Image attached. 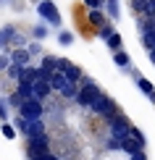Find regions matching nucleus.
<instances>
[{"instance_id":"39448f33","label":"nucleus","mask_w":155,"mask_h":160,"mask_svg":"<svg viewBox=\"0 0 155 160\" xmlns=\"http://www.w3.org/2000/svg\"><path fill=\"white\" fill-rule=\"evenodd\" d=\"M39 13H42V16L48 18L50 24H60L58 8H55V3H50V0H42V3H39Z\"/></svg>"},{"instance_id":"dca6fc26","label":"nucleus","mask_w":155,"mask_h":160,"mask_svg":"<svg viewBox=\"0 0 155 160\" xmlns=\"http://www.w3.org/2000/svg\"><path fill=\"white\" fill-rule=\"evenodd\" d=\"M90 21H92V24H97V26H103V13H100L97 8H95V11H90Z\"/></svg>"},{"instance_id":"f8f14e48","label":"nucleus","mask_w":155,"mask_h":160,"mask_svg":"<svg viewBox=\"0 0 155 160\" xmlns=\"http://www.w3.org/2000/svg\"><path fill=\"white\" fill-rule=\"evenodd\" d=\"M132 8L137 13H147V8H150V0H132Z\"/></svg>"},{"instance_id":"f03ea898","label":"nucleus","mask_w":155,"mask_h":160,"mask_svg":"<svg viewBox=\"0 0 155 160\" xmlns=\"http://www.w3.org/2000/svg\"><path fill=\"white\" fill-rule=\"evenodd\" d=\"M129 131H132V126H129V121H126V116H118L111 121V137H116V139H126L129 137Z\"/></svg>"},{"instance_id":"a878e982","label":"nucleus","mask_w":155,"mask_h":160,"mask_svg":"<svg viewBox=\"0 0 155 160\" xmlns=\"http://www.w3.org/2000/svg\"><path fill=\"white\" fill-rule=\"evenodd\" d=\"M8 37H11L8 32H3V34H0V45H3V42H5V39H8Z\"/></svg>"},{"instance_id":"b1692460","label":"nucleus","mask_w":155,"mask_h":160,"mask_svg":"<svg viewBox=\"0 0 155 160\" xmlns=\"http://www.w3.org/2000/svg\"><path fill=\"white\" fill-rule=\"evenodd\" d=\"M132 160H147V158H145V152L139 150V152H134V155H132Z\"/></svg>"},{"instance_id":"6ab92c4d","label":"nucleus","mask_w":155,"mask_h":160,"mask_svg":"<svg viewBox=\"0 0 155 160\" xmlns=\"http://www.w3.org/2000/svg\"><path fill=\"white\" fill-rule=\"evenodd\" d=\"M34 37H37V39H45V37H48V29H45V26H37V29H34Z\"/></svg>"},{"instance_id":"f257e3e1","label":"nucleus","mask_w":155,"mask_h":160,"mask_svg":"<svg viewBox=\"0 0 155 160\" xmlns=\"http://www.w3.org/2000/svg\"><path fill=\"white\" fill-rule=\"evenodd\" d=\"M100 95H103V92L97 89V84L87 82V84L82 87V89H79V95H76V102H79V105H90V108H92V105H95V100H97Z\"/></svg>"},{"instance_id":"412c9836","label":"nucleus","mask_w":155,"mask_h":160,"mask_svg":"<svg viewBox=\"0 0 155 160\" xmlns=\"http://www.w3.org/2000/svg\"><path fill=\"white\" fill-rule=\"evenodd\" d=\"M71 34H69V32H63V34H60V45H71Z\"/></svg>"},{"instance_id":"6e6552de","label":"nucleus","mask_w":155,"mask_h":160,"mask_svg":"<svg viewBox=\"0 0 155 160\" xmlns=\"http://www.w3.org/2000/svg\"><path fill=\"white\" fill-rule=\"evenodd\" d=\"M26 134H29V139H34V137H42V134H45L42 118H37V121H29V126H26Z\"/></svg>"},{"instance_id":"1a4fd4ad","label":"nucleus","mask_w":155,"mask_h":160,"mask_svg":"<svg viewBox=\"0 0 155 160\" xmlns=\"http://www.w3.org/2000/svg\"><path fill=\"white\" fill-rule=\"evenodd\" d=\"M137 84H139V89H142V92H145V95H147V97H150V102H155V87H152L150 82H147V79H139V82H137Z\"/></svg>"},{"instance_id":"4468645a","label":"nucleus","mask_w":155,"mask_h":160,"mask_svg":"<svg viewBox=\"0 0 155 160\" xmlns=\"http://www.w3.org/2000/svg\"><path fill=\"white\" fill-rule=\"evenodd\" d=\"M8 74H11V79H18V82H21V79H24V68L13 63V66H8Z\"/></svg>"},{"instance_id":"9d476101","label":"nucleus","mask_w":155,"mask_h":160,"mask_svg":"<svg viewBox=\"0 0 155 160\" xmlns=\"http://www.w3.org/2000/svg\"><path fill=\"white\" fill-rule=\"evenodd\" d=\"M121 150H126L129 155H134V152H139V144L134 142L132 137H126V139H121Z\"/></svg>"},{"instance_id":"ddd939ff","label":"nucleus","mask_w":155,"mask_h":160,"mask_svg":"<svg viewBox=\"0 0 155 160\" xmlns=\"http://www.w3.org/2000/svg\"><path fill=\"white\" fill-rule=\"evenodd\" d=\"M26 61H29V52H26V50H16V52H13V63H16V66H24Z\"/></svg>"},{"instance_id":"423d86ee","label":"nucleus","mask_w":155,"mask_h":160,"mask_svg":"<svg viewBox=\"0 0 155 160\" xmlns=\"http://www.w3.org/2000/svg\"><path fill=\"white\" fill-rule=\"evenodd\" d=\"M100 37L108 42V48H111V50H116V52L121 50V37H118V32H113V29H111V26H103Z\"/></svg>"},{"instance_id":"20e7f679","label":"nucleus","mask_w":155,"mask_h":160,"mask_svg":"<svg viewBox=\"0 0 155 160\" xmlns=\"http://www.w3.org/2000/svg\"><path fill=\"white\" fill-rule=\"evenodd\" d=\"M29 160H34V158H39V155H45L48 152V137H34V139H29Z\"/></svg>"},{"instance_id":"9b49d317","label":"nucleus","mask_w":155,"mask_h":160,"mask_svg":"<svg viewBox=\"0 0 155 160\" xmlns=\"http://www.w3.org/2000/svg\"><path fill=\"white\" fill-rule=\"evenodd\" d=\"M129 137H132V139H134V142H137V144H139V150H142V147H145V134H142V131H139V129H137V126H132V131H129Z\"/></svg>"},{"instance_id":"0eeeda50","label":"nucleus","mask_w":155,"mask_h":160,"mask_svg":"<svg viewBox=\"0 0 155 160\" xmlns=\"http://www.w3.org/2000/svg\"><path fill=\"white\" fill-rule=\"evenodd\" d=\"M50 89H53V84H50V82H42V79L32 84V92H34V100H42V97H48V95H50Z\"/></svg>"},{"instance_id":"2eb2a0df","label":"nucleus","mask_w":155,"mask_h":160,"mask_svg":"<svg viewBox=\"0 0 155 160\" xmlns=\"http://www.w3.org/2000/svg\"><path fill=\"white\" fill-rule=\"evenodd\" d=\"M142 45H145V48H155V32H145V37H142Z\"/></svg>"},{"instance_id":"cd10ccee","label":"nucleus","mask_w":155,"mask_h":160,"mask_svg":"<svg viewBox=\"0 0 155 160\" xmlns=\"http://www.w3.org/2000/svg\"><path fill=\"white\" fill-rule=\"evenodd\" d=\"M0 68H5V61H3V58H0Z\"/></svg>"},{"instance_id":"bb28decb","label":"nucleus","mask_w":155,"mask_h":160,"mask_svg":"<svg viewBox=\"0 0 155 160\" xmlns=\"http://www.w3.org/2000/svg\"><path fill=\"white\" fill-rule=\"evenodd\" d=\"M150 61H152V63H155V48H152V50H150Z\"/></svg>"},{"instance_id":"aec40b11","label":"nucleus","mask_w":155,"mask_h":160,"mask_svg":"<svg viewBox=\"0 0 155 160\" xmlns=\"http://www.w3.org/2000/svg\"><path fill=\"white\" fill-rule=\"evenodd\" d=\"M3 134L8 137V139H13V137H16V131H13V126H8V123H5V126H3Z\"/></svg>"},{"instance_id":"393cba45","label":"nucleus","mask_w":155,"mask_h":160,"mask_svg":"<svg viewBox=\"0 0 155 160\" xmlns=\"http://www.w3.org/2000/svg\"><path fill=\"white\" fill-rule=\"evenodd\" d=\"M147 13H150V16H155V0H150V8H147Z\"/></svg>"},{"instance_id":"4be33fe9","label":"nucleus","mask_w":155,"mask_h":160,"mask_svg":"<svg viewBox=\"0 0 155 160\" xmlns=\"http://www.w3.org/2000/svg\"><path fill=\"white\" fill-rule=\"evenodd\" d=\"M84 3H87V5H90V8H92V11H95V8H100V3H103V0H84Z\"/></svg>"},{"instance_id":"7ed1b4c3","label":"nucleus","mask_w":155,"mask_h":160,"mask_svg":"<svg viewBox=\"0 0 155 160\" xmlns=\"http://www.w3.org/2000/svg\"><path fill=\"white\" fill-rule=\"evenodd\" d=\"M21 116L26 121H37V118H42V102L39 100H26L21 105Z\"/></svg>"},{"instance_id":"f3484780","label":"nucleus","mask_w":155,"mask_h":160,"mask_svg":"<svg viewBox=\"0 0 155 160\" xmlns=\"http://www.w3.org/2000/svg\"><path fill=\"white\" fill-rule=\"evenodd\" d=\"M113 58H116V63H118V66H129V55H126L124 50H118Z\"/></svg>"},{"instance_id":"a211bd4d","label":"nucleus","mask_w":155,"mask_h":160,"mask_svg":"<svg viewBox=\"0 0 155 160\" xmlns=\"http://www.w3.org/2000/svg\"><path fill=\"white\" fill-rule=\"evenodd\" d=\"M108 11H111V16H113V18H118V16H121V13H118V3H116V0H108Z\"/></svg>"},{"instance_id":"5701e85b","label":"nucleus","mask_w":155,"mask_h":160,"mask_svg":"<svg viewBox=\"0 0 155 160\" xmlns=\"http://www.w3.org/2000/svg\"><path fill=\"white\" fill-rule=\"evenodd\" d=\"M34 160H58L53 152H45V155H39V158H34Z\"/></svg>"}]
</instances>
